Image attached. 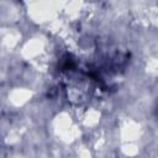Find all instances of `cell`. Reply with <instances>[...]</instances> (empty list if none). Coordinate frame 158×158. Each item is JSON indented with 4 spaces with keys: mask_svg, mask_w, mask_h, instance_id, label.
<instances>
[]
</instances>
